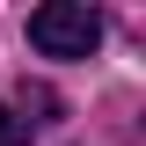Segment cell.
Instances as JSON below:
<instances>
[{
    "mask_svg": "<svg viewBox=\"0 0 146 146\" xmlns=\"http://www.w3.org/2000/svg\"><path fill=\"white\" fill-rule=\"evenodd\" d=\"M0 146H29V117H15L7 102H0Z\"/></svg>",
    "mask_w": 146,
    "mask_h": 146,
    "instance_id": "cell-2",
    "label": "cell"
},
{
    "mask_svg": "<svg viewBox=\"0 0 146 146\" xmlns=\"http://www.w3.org/2000/svg\"><path fill=\"white\" fill-rule=\"evenodd\" d=\"M95 44H102V15L88 0H44V7H29V51H44V58H88Z\"/></svg>",
    "mask_w": 146,
    "mask_h": 146,
    "instance_id": "cell-1",
    "label": "cell"
}]
</instances>
